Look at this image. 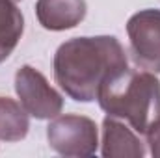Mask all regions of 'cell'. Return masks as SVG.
Here are the masks:
<instances>
[{
  "mask_svg": "<svg viewBox=\"0 0 160 158\" xmlns=\"http://www.w3.org/2000/svg\"><path fill=\"white\" fill-rule=\"evenodd\" d=\"M130 56L140 69L160 73V9H142L127 22Z\"/></svg>",
  "mask_w": 160,
  "mask_h": 158,
  "instance_id": "5",
  "label": "cell"
},
{
  "mask_svg": "<svg viewBox=\"0 0 160 158\" xmlns=\"http://www.w3.org/2000/svg\"><path fill=\"white\" fill-rule=\"evenodd\" d=\"M145 138H147V145H149L151 155L155 158H160V123L155 125V126L145 134Z\"/></svg>",
  "mask_w": 160,
  "mask_h": 158,
  "instance_id": "10",
  "label": "cell"
},
{
  "mask_svg": "<svg viewBox=\"0 0 160 158\" xmlns=\"http://www.w3.org/2000/svg\"><path fill=\"white\" fill-rule=\"evenodd\" d=\"M30 128L28 112L21 102L9 97H0V141H21Z\"/></svg>",
  "mask_w": 160,
  "mask_h": 158,
  "instance_id": "9",
  "label": "cell"
},
{
  "mask_svg": "<svg viewBox=\"0 0 160 158\" xmlns=\"http://www.w3.org/2000/svg\"><path fill=\"white\" fill-rule=\"evenodd\" d=\"M86 0H38L36 17L45 30L62 32L78 26L86 17Z\"/></svg>",
  "mask_w": 160,
  "mask_h": 158,
  "instance_id": "7",
  "label": "cell"
},
{
  "mask_svg": "<svg viewBox=\"0 0 160 158\" xmlns=\"http://www.w3.org/2000/svg\"><path fill=\"white\" fill-rule=\"evenodd\" d=\"M15 2H19V0H15Z\"/></svg>",
  "mask_w": 160,
  "mask_h": 158,
  "instance_id": "11",
  "label": "cell"
},
{
  "mask_svg": "<svg viewBox=\"0 0 160 158\" xmlns=\"http://www.w3.org/2000/svg\"><path fill=\"white\" fill-rule=\"evenodd\" d=\"M101 155L104 158H142L145 155V145L128 123L106 116L102 121Z\"/></svg>",
  "mask_w": 160,
  "mask_h": 158,
  "instance_id": "6",
  "label": "cell"
},
{
  "mask_svg": "<svg viewBox=\"0 0 160 158\" xmlns=\"http://www.w3.org/2000/svg\"><path fill=\"white\" fill-rule=\"evenodd\" d=\"M47 140L52 151L62 156H91L99 147L95 121L86 116H56L47 126Z\"/></svg>",
  "mask_w": 160,
  "mask_h": 158,
  "instance_id": "3",
  "label": "cell"
},
{
  "mask_svg": "<svg viewBox=\"0 0 160 158\" xmlns=\"http://www.w3.org/2000/svg\"><path fill=\"white\" fill-rule=\"evenodd\" d=\"M24 32V17L15 0H0V63L9 58Z\"/></svg>",
  "mask_w": 160,
  "mask_h": 158,
  "instance_id": "8",
  "label": "cell"
},
{
  "mask_svg": "<svg viewBox=\"0 0 160 158\" xmlns=\"http://www.w3.org/2000/svg\"><path fill=\"white\" fill-rule=\"evenodd\" d=\"M97 101L106 116L123 119L140 136L160 123V82L151 71H116L101 84Z\"/></svg>",
  "mask_w": 160,
  "mask_h": 158,
  "instance_id": "2",
  "label": "cell"
},
{
  "mask_svg": "<svg viewBox=\"0 0 160 158\" xmlns=\"http://www.w3.org/2000/svg\"><path fill=\"white\" fill-rule=\"evenodd\" d=\"M15 91L22 108L36 119H52L63 110L62 95L32 65H22L15 73Z\"/></svg>",
  "mask_w": 160,
  "mask_h": 158,
  "instance_id": "4",
  "label": "cell"
},
{
  "mask_svg": "<svg viewBox=\"0 0 160 158\" xmlns=\"http://www.w3.org/2000/svg\"><path fill=\"white\" fill-rule=\"evenodd\" d=\"M125 67H128L125 48L114 36L73 37L54 54V80L77 102L97 101L101 84Z\"/></svg>",
  "mask_w": 160,
  "mask_h": 158,
  "instance_id": "1",
  "label": "cell"
}]
</instances>
